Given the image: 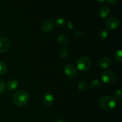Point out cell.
Wrapping results in <instances>:
<instances>
[{
  "mask_svg": "<svg viewBox=\"0 0 122 122\" xmlns=\"http://www.w3.org/2000/svg\"><path fill=\"white\" fill-rule=\"evenodd\" d=\"M29 101V94L25 90H20L15 93L13 97V102L18 107H24Z\"/></svg>",
  "mask_w": 122,
  "mask_h": 122,
  "instance_id": "cell-1",
  "label": "cell"
},
{
  "mask_svg": "<svg viewBox=\"0 0 122 122\" xmlns=\"http://www.w3.org/2000/svg\"><path fill=\"white\" fill-rule=\"evenodd\" d=\"M98 104L104 110H113L116 107L117 100L112 97H103L99 100Z\"/></svg>",
  "mask_w": 122,
  "mask_h": 122,
  "instance_id": "cell-2",
  "label": "cell"
},
{
  "mask_svg": "<svg viewBox=\"0 0 122 122\" xmlns=\"http://www.w3.org/2000/svg\"><path fill=\"white\" fill-rule=\"evenodd\" d=\"M117 79L115 73L111 70H107L102 73L101 75V79L107 84H113L116 82Z\"/></svg>",
  "mask_w": 122,
  "mask_h": 122,
  "instance_id": "cell-3",
  "label": "cell"
},
{
  "mask_svg": "<svg viewBox=\"0 0 122 122\" xmlns=\"http://www.w3.org/2000/svg\"><path fill=\"white\" fill-rule=\"evenodd\" d=\"M91 66V60L88 57H82L79 58L77 61V69L81 71H86Z\"/></svg>",
  "mask_w": 122,
  "mask_h": 122,
  "instance_id": "cell-4",
  "label": "cell"
},
{
  "mask_svg": "<svg viewBox=\"0 0 122 122\" xmlns=\"http://www.w3.org/2000/svg\"><path fill=\"white\" fill-rule=\"evenodd\" d=\"M11 42L8 38L0 36V53H4L10 49Z\"/></svg>",
  "mask_w": 122,
  "mask_h": 122,
  "instance_id": "cell-5",
  "label": "cell"
},
{
  "mask_svg": "<svg viewBox=\"0 0 122 122\" xmlns=\"http://www.w3.org/2000/svg\"><path fill=\"white\" fill-rule=\"evenodd\" d=\"M106 27L109 30H114L118 28L120 25V21L116 18H110L106 21Z\"/></svg>",
  "mask_w": 122,
  "mask_h": 122,
  "instance_id": "cell-6",
  "label": "cell"
},
{
  "mask_svg": "<svg viewBox=\"0 0 122 122\" xmlns=\"http://www.w3.org/2000/svg\"><path fill=\"white\" fill-rule=\"evenodd\" d=\"M64 73L70 77H74L77 75V71L74 66L72 64H67L64 67Z\"/></svg>",
  "mask_w": 122,
  "mask_h": 122,
  "instance_id": "cell-7",
  "label": "cell"
},
{
  "mask_svg": "<svg viewBox=\"0 0 122 122\" xmlns=\"http://www.w3.org/2000/svg\"><path fill=\"white\" fill-rule=\"evenodd\" d=\"M54 28V23L51 20H48L44 21L41 26L42 31L45 33H50Z\"/></svg>",
  "mask_w": 122,
  "mask_h": 122,
  "instance_id": "cell-8",
  "label": "cell"
},
{
  "mask_svg": "<svg viewBox=\"0 0 122 122\" xmlns=\"http://www.w3.org/2000/svg\"><path fill=\"white\" fill-rule=\"evenodd\" d=\"M112 60L108 57H102L98 61V65L102 69H107L112 65Z\"/></svg>",
  "mask_w": 122,
  "mask_h": 122,
  "instance_id": "cell-9",
  "label": "cell"
},
{
  "mask_svg": "<svg viewBox=\"0 0 122 122\" xmlns=\"http://www.w3.org/2000/svg\"><path fill=\"white\" fill-rule=\"evenodd\" d=\"M43 101L46 106H51L54 101V97L50 92L45 93L43 98Z\"/></svg>",
  "mask_w": 122,
  "mask_h": 122,
  "instance_id": "cell-10",
  "label": "cell"
},
{
  "mask_svg": "<svg viewBox=\"0 0 122 122\" xmlns=\"http://www.w3.org/2000/svg\"><path fill=\"white\" fill-rule=\"evenodd\" d=\"M110 13V9L108 6L104 5L99 10V14L101 18H106Z\"/></svg>",
  "mask_w": 122,
  "mask_h": 122,
  "instance_id": "cell-11",
  "label": "cell"
},
{
  "mask_svg": "<svg viewBox=\"0 0 122 122\" xmlns=\"http://www.w3.org/2000/svg\"><path fill=\"white\" fill-rule=\"evenodd\" d=\"M18 85H19V83L16 80L11 79L7 83V88L9 91H13L17 88Z\"/></svg>",
  "mask_w": 122,
  "mask_h": 122,
  "instance_id": "cell-12",
  "label": "cell"
},
{
  "mask_svg": "<svg viewBox=\"0 0 122 122\" xmlns=\"http://www.w3.org/2000/svg\"><path fill=\"white\" fill-rule=\"evenodd\" d=\"M58 42L60 44L63 45H66L69 43V39L67 36L64 35L58 36Z\"/></svg>",
  "mask_w": 122,
  "mask_h": 122,
  "instance_id": "cell-13",
  "label": "cell"
},
{
  "mask_svg": "<svg viewBox=\"0 0 122 122\" xmlns=\"http://www.w3.org/2000/svg\"><path fill=\"white\" fill-rule=\"evenodd\" d=\"M59 56L62 58H66L69 56V51L66 48H61L58 51Z\"/></svg>",
  "mask_w": 122,
  "mask_h": 122,
  "instance_id": "cell-14",
  "label": "cell"
},
{
  "mask_svg": "<svg viewBox=\"0 0 122 122\" xmlns=\"http://www.w3.org/2000/svg\"><path fill=\"white\" fill-rule=\"evenodd\" d=\"M88 88V83L85 80H82L80 81L78 84V89L79 90L81 91H85Z\"/></svg>",
  "mask_w": 122,
  "mask_h": 122,
  "instance_id": "cell-15",
  "label": "cell"
},
{
  "mask_svg": "<svg viewBox=\"0 0 122 122\" xmlns=\"http://www.w3.org/2000/svg\"><path fill=\"white\" fill-rule=\"evenodd\" d=\"M101 83L98 79H94L91 83V86L93 89H98L101 87Z\"/></svg>",
  "mask_w": 122,
  "mask_h": 122,
  "instance_id": "cell-16",
  "label": "cell"
},
{
  "mask_svg": "<svg viewBox=\"0 0 122 122\" xmlns=\"http://www.w3.org/2000/svg\"><path fill=\"white\" fill-rule=\"evenodd\" d=\"M8 70L7 64L5 63L0 61V75H4L5 73Z\"/></svg>",
  "mask_w": 122,
  "mask_h": 122,
  "instance_id": "cell-17",
  "label": "cell"
},
{
  "mask_svg": "<svg viewBox=\"0 0 122 122\" xmlns=\"http://www.w3.org/2000/svg\"><path fill=\"white\" fill-rule=\"evenodd\" d=\"M114 59L116 61L121 63L122 61V51L119 50L114 54Z\"/></svg>",
  "mask_w": 122,
  "mask_h": 122,
  "instance_id": "cell-18",
  "label": "cell"
},
{
  "mask_svg": "<svg viewBox=\"0 0 122 122\" xmlns=\"http://www.w3.org/2000/svg\"><path fill=\"white\" fill-rule=\"evenodd\" d=\"M108 33L107 31H106V30H102L101 32H100V33H98V38L99 39H101V40H104V39H106V38L108 37Z\"/></svg>",
  "mask_w": 122,
  "mask_h": 122,
  "instance_id": "cell-19",
  "label": "cell"
},
{
  "mask_svg": "<svg viewBox=\"0 0 122 122\" xmlns=\"http://www.w3.org/2000/svg\"><path fill=\"white\" fill-rule=\"evenodd\" d=\"M65 19L63 18H58L56 20V25L57 26H62L65 23Z\"/></svg>",
  "mask_w": 122,
  "mask_h": 122,
  "instance_id": "cell-20",
  "label": "cell"
},
{
  "mask_svg": "<svg viewBox=\"0 0 122 122\" xmlns=\"http://www.w3.org/2000/svg\"><path fill=\"white\" fill-rule=\"evenodd\" d=\"M122 97V89H119L116 92L115 94V98L116 100H120Z\"/></svg>",
  "mask_w": 122,
  "mask_h": 122,
  "instance_id": "cell-21",
  "label": "cell"
},
{
  "mask_svg": "<svg viewBox=\"0 0 122 122\" xmlns=\"http://www.w3.org/2000/svg\"><path fill=\"white\" fill-rule=\"evenodd\" d=\"M5 89V85L4 82L0 80V95L4 92Z\"/></svg>",
  "mask_w": 122,
  "mask_h": 122,
  "instance_id": "cell-22",
  "label": "cell"
},
{
  "mask_svg": "<svg viewBox=\"0 0 122 122\" xmlns=\"http://www.w3.org/2000/svg\"><path fill=\"white\" fill-rule=\"evenodd\" d=\"M75 35L76 37H81L85 35V32L82 30H75Z\"/></svg>",
  "mask_w": 122,
  "mask_h": 122,
  "instance_id": "cell-23",
  "label": "cell"
},
{
  "mask_svg": "<svg viewBox=\"0 0 122 122\" xmlns=\"http://www.w3.org/2000/svg\"><path fill=\"white\" fill-rule=\"evenodd\" d=\"M107 2L110 5H115L117 4V0H107Z\"/></svg>",
  "mask_w": 122,
  "mask_h": 122,
  "instance_id": "cell-24",
  "label": "cell"
},
{
  "mask_svg": "<svg viewBox=\"0 0 122 122\" xmlns=\"http://www.w3.org/2000/svg\"><path fill=\"white\" fill-rule=\"evenodd\" d=\"M67 27L69 29H73L74 28V25L71 22V21H68L67 23Z\"/></svg>",
  "mask_w": 122,
  "mask_h": 122,
  "instance_id": "cell-25",
  "label": "cell"
},
{
  "mask_svg": "<svg viewBox=\"0 0 122 122\" xmlns=\"http://www.w3.org/2000/svg\"><path fill=\"white\" fill-rule=\"evenodd\" d=\"M94 1H95L97 3L100 4H103L104 2L106 1V0H94Z\"/></svg>",
  "mask_w": 122,
  "mask_h": 122,
  "instance_id": "cell-26",
  "label": "cell"
},
{
  "mask_svg": "<svg viewBox=\"0 0 122 122\" xmlns=\"http://www.w3.org/2000/svg\"><path fill=\"white\" fill-rule=\"evenodd\" d=\"M56 122H64V120H63V119H58V120H57Z\"/></svg>",
  "mask_w": 122,
  "mask_h": 122,
  "instance_id": "cell-27",
  "label": "cell"
}]
</instances>
